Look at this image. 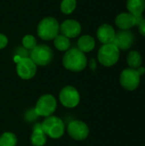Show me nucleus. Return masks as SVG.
I'll use <instances>...</instances> for the list:
<instances>
[{"instance_id": "nucleus-1", "label": "nucleus", "mask_w": 145, "mask_h": 146, "mask_svg": "<svg viewBox=\"0 0 145 146\" xmlns=\"http://www.w3.org/2000/svg\"><path fill=\"white\" fill-rule=\"evenodd\" d=\"M63 66L69 71L80 72L87 65V58L84 52L78 48H72L67 50L62 58Z\"/></svg>"}, {"instance_id": "nucleus-2", "label": "nucleus", "mask_w": 145, "mask_h": 146, "mask_svg": "<svg viewBox=\"0 0 145 146\" xmlns=\"http://www.w3.org/2000/svg\"><path fill=\"white\" fill-rule=\"evenodd\" d=\"M60 31V25L54 17H45L38 24L37 33L38 37L45 41L54 39Z\"/></svg>"}, {"instance_id": "nucleus-3", "label": "nucleus", "mask_w": 145, "mask_h": 146, "mask_svg": "<svg viewBox=\"0 0 145 146\" xmlns=\"http://www.w3.org/2000/svg\"><path fill=\"white\" fill-rule=\"evenodd\" d=\"M42 125L44 133L50 137L51 139H59L64 134V123L62 119L57 116H48L46 117Z\"/></svg>"}, {"instance_id": "nucleus-4", "label": "nucleus", "mask_w": 145, "mask_h": 146, "mask_svg": "<svg viewBox=\"0 0 145 146\" xmlns=\"http://www.w3.org/2000/svg\"><path fill=\"white\" fill-rule=\"evenodd\" d=\"M99 62L105 67L115 65L120 58V50L114 44H103L98 50Z\"/></svg>"}, {"instance_id": "nucleus-5", "label": "nucleus", "mask_w": 145, "mask_h": 146, "mask_svg": "<svg viewBox=\"0 0 145 146\" xmlns=\"http://www.w3.org/2000/svg\"><path fill=\"white\" fill-rule=\"evenodd\" d=\"M56 106L57 103L55 97L50 94H45L38 98L34 111L37 115L48 117L56 111Z\"/></svg>"}, {"instance_id": "nucleus-6", "label": "nucleus", "mask_w": 145, "mask_h": 146, "mask_svg": "<svg viewBox=\"0 0 145 146\" xmlns=\"http://www.w3.org/2000/svg\"><path fill=\"white\" fill-rule=\"evenodd\" d=\"M32 61L38 66H46L50 64L53 59V51L51 48L45 44L36 45L30 53Z\"/></svg>"}, {"instance_id": "nucleus-7", "label": "nucleus", "mask_w": 145, "mask_h": 146, "mask_svg": "<svg viewBox=\"0 0 145 146\" xmlns=\"http://www.w3.org/2000/svg\"><path fill=\"white\" fill-rule=\"evenodd\" d=\"M120 82L124 89L127 91H134L139 86L140 75L138 74L136 69L126 68L121 72Z\"/></svg>"}, {"instance_id": "nucleus-8", "label": "nucleus", "mask_w": 145, "mask_h": 146, "mask_svg": "<svg viewBox=\"0 0 145 146\" xmlns=\"http://www.w3.org/2000/svg\"><path fill=\"white\" fill-rule=\"evenodd\" d=\"M16 72L22 80H31L37 72V65L29 57H21L17 62Z\"/></svg>"}, {"instance_id": "nucleus-9", "label": "nucleus", "mask_w": 145, "mask_h": 146, "mask_svg": "<svg viewBox=\"0 0 145 146\" xmlns=\"http://www.w3.org/2000/svg\"><path fill=\"white\" fill-rule=\"evenodd\" d=\"M59 99L63 106L67 108H74L79 104L80 97L79 92L74 87L68 86L61 91Z\"/></svg>"}, {"instance_id": "nucleus-10", "label": "nucleus", "mask_w": 145, "mask_h": 146, "mask_svg": "<svg viewBox=\"0 0 145 146\" xmlns=\"http://www.w3.org/2000/svg\"><path fill=\"white\" fill-rule=\"evenodd\" d=\"M88 126L81 121H73L68 126V135L75 140L80 141L85 139L89 135Z\"/></svg>"}, {"instance_id": "nucleus-11", "label": "nucleus", "mask_w": 145, "mask_h": 146, "mask_svg": "<svg viewBox=\"0 0 145 146\" xmlns=\"http://www.w3.org/2000/svg\"><path fill=\"white\" fill-rule=\"evenodd\" d=\"M134 42V35L130 30H121L115 33L114 44L119 50H129Z\"/></svg>"}, {"instance_id": "nucleus-12", "label": "nucleus", "mask_w": 145, "mask_h": 146, "mask_svg": "<svg viewBox=\"0 0 145 146\" xmlns=\"http://www.w3.org/2000/svg\"><path fill=\"white\" fill-rule=\"evenodd\" d=\"M60 32L68 38H75L81 33V26L75 20H66L60 25Z\"/></svg>"}, {"instance_id": "nucleus-13", "label": "nucleus", "mask_w": 145, "mask_h": 146, "mask_svg": "<svg viewBox=\"0 0 145 146\" xmlns=\"http://www.w3.org/2000/svg\"><path fill=\"white\" fill-rule=\"evenodd\" d=\"M97 36L98 40L103 44H112L115 37V31L111 25L103 24L98 27Z\"/></svg>"}, {"instance_id": "nucleus-14", "label": "nucleus", "mask_w": 145, "mask_h": 146, "mask_svg": "<svg viewBox=\"0 0 145 146\" xmlns=\"http://www.w3.org/2000/svg\"><path fill=\"white\" fill-rule=\"evenodd\" d=\"M115 24L121 30H129L135 26L134 15L131 13H121L116 16Z\"/></svg>"}, {"instance_id": "nucleus-15", "label": "nucleus", "mask_w": 145, "mask_h": 146, "mask_svg": "<svg viewBox=\"0 0 145 146\" xmlns=\"http://www.w3.org/2000/svg\"><path fill=\"white\" fill-rule=\"evenodd\" d=\"M47 138L44 133L42 125L38 123L32 127V133L31 136V142L33 146H44L46 144Z\"/></svg>"}, {"instance_id": "nucleus-16", "label": "nucleus", "mask_w": 145, "mask_h": 146, "mask_svg": "<svg viewBox=\"0 0 145 146\" xmlns=\"http://www.w3.org/2000/svg\"><path fill=\"white\" fill-rule=\"evenodd\" d=\"M96 42L94 38L90 35H84L78 40V49L82 52H90L95 47Z\"/></svg>"}, {"instance_id": "nucleus-17", "label": "nucleus", "mask_w": 145, "mask_h": 146, "mask_svg": "<svg viewBox=\"0 0 145 146\" xmlns=\"http://www.w3.org/2000/svg\"><path fill=\"white\" fill-rule=\"evenodd\" d=\"M126 9L133 15H143L145 10V0H127Z\"/></svg>"}, {"instance_id": "nucleus-18", "label": "nucleus", "mask_w": 145, "mask_h": 146, "mask_svg": "<svg viewBox=\"0 0 145 146\" xmlns=\"http://www.w3.org/2000/svg\"><path fill=\"white\" fill-rule=\"evenodd\" d=\"M126 62L130 68H133V69L138 68L139 67H141V64H142L141 54L137 50H132L131 52H129L127 56Z\"/></svg>"}, {"instance_id": "nucleus-19", "label": "nucleus", "mask_w": 145, "mask_h": 146, "mask_svg": "<svg viewBox=\"0 0 145 146\" xmlns=\"http://www.w3.org/2000/svg\"><path fill=\"white\" fill-rule=\"evenodd\" d=\"M55 47L60 51H66L70 47V40L64 35H57L54 39Z\"/></svg>"}, {"instance_id": "nucleus-20", "label": "nucleus", "mask_w": 145, "mask_h": 146, "mask_svg": "<svg viewBox=\"0 0 145 146\" xmlns=\"http://www.w3.org/2000/svg\"><path fill=\"white\" fill-rule=\"evenodd\" d=\"M16 144L17 138L12 133L6 132L0 137V146H16Z\"/></svg>"}, {"instance_id": "nucleus-21", "label": "nucleus", "mask_w": 145, "mask_h": 146, "mask_svg": "<svg viewBox=\"0 0 145 146\" xmlns=\"http://www.w3.org/2000/svg\"><path fill=\"white\" fill-rule=\"evenodd\" d=\"M76 4V0H62L61 3V11L66 15H69L73 12Z\"/></svg>"}, {"instance_id": "nucleus-22", "label": "nucleus", "mask_w": 145, "mask_h": 146, "mask_svg": "<svg viewBox=\"0 0 145 146\" xmlns=\"http://www.w3.org/2000/svg\"><path fill=\"white\" fill-rule=\"evenodd\" d=\"M22 44L23 46L27 49V50H32L36 47L37 45V41L36 38L32 36V35H26L23 38H22Z\"/></svg>"}, {"instance_id": "nucleus-23", "label": "nucleus", "mask_w": 145, "mask_h": 146, "mask_svg": "<svg viewBox=\"0 0 145 146\" xmlns=\"http://www.w3.org/2000/svg\"><path fill=\"white\" fill-rule=\"evenodd\" d=\"M7 44H8V38L4 34L0 33V50L6 47Z\"/></svg>"}, {"instance_id": "nucleus-24", "label": "nucleus", "mask_w": 145, "mask_h": 146, "mask_svg": "<svg viewBox=\"0 0 145 146\" xmlns=\"http://www.w3.org/2000/svg\"><path fill=\"white\" fill-rule=\"evenodd\" d=\"M138 31L139 33L145 37V18L143 20V21L138 26Z\"/></svg>"}, {"instance_id": "nucleus-25", "label": "nucleus", "mask_w": 145, "mask_h": 146, "mask_svg": "<svg viewBox=\"0 0 145 146\" xmlns=\"http://www.w3.org/2000/svg\"><path fill=\"white\" fill-rule=\"evenodd\" d=\"M144 16L143 15H134V20H135V26H138L144 20Z\"/></svg>"}, {"instance_id": "nucleus-26", "label": "nucleus", "mask_w": 145, "mask_h": 146, "mask_svg": "<svg viewBox=\"0 0 145 146\" xmlns=\"http://www.w3.org/2000/svg\"><path fill=\"white\" fill-rule=\"evenodd\" d=\"M90 68H91V70H95L97 68V63H96V61L95 59H91L90 61Z\"/></svg>"}, {"instance_id": "nucleus-27", "label": "nucleus", "mask_w": 145, "mask_h": 146, "mask_svg": "<svg viewBox=\"0 0 145 146\" xmlns=\"http://www.w3.org/2000/svg\"><path fill=\"white\" fill-rule=\"evenodd\" d=\"M136 70H137L138 74L140 75V77H141L142 75H144V74H145V68L142 67V66H141V67H139L138 68H137Z\"/></svg>"}]
</instances>
